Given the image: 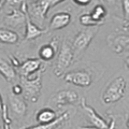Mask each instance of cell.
Segmentation results:
<instances>
[{
	"instance_id": "6da1fadb",
	"label": "cell",
	"mask_w": 129,
	"mask_h": 129,
	"mask_svg": "<svg viewBox=\"0 0 129 129\" xmlns=\"http://www.w3.org/2000/svg\"><path fill=\"white\" fill-rule=\"evenodd\" d=\"M99 28L98 27H91V28H85V29L79 31L75 35L73 39V42L71 44L72 53H73V58L74 60H79L84 52L87 50L88 45L92 41V39L95 38L97 35Z\"/></svg>"
},
{
	"instance_id": "7a4b0ae2",
	"label": "cell",
	"mask_w": 129,
	"mask_h": 129,
	"mask_svg": "<svg viewBox=\"0 0 129 129\" xmlns=\"http://www.w3.org/2000/svg\"><path fill=\"white\" fill-rule=\"evenodd\" d=\"M127 88V81L123 76L113 79L103 90L101 100L104 104H112L119 101L125 96Z\"/></svg>"
},
{
	"instance_id": "3957f363",
	"label": "cell",
	"mask_w": 129,
	"mask_h": 129,
	"mask_svg": "<svg viewBox=\"0 0 129 129\" xmlns=\"http://www.w3.org/2000/svg\"><path fill=\"white\" fill-rule=\"evenodd\" d=\"M61 1H57V0H40V1H31L29 5H27L28 14H29L30 18H32L35 22L38 24H42L45 21L46 14L48 10L53 6L57 5V3ZM31 19V21H32Z\"/></svg>"
},
{
	"instance_id": "277c9868",
	"label": "cell",
	"mask_w": 129,
	"mask_h": 129,
	"mask_svg": "<svg viewBox=\"0 0 129 129\" xmlns=\"http://www.w3.org/2000/svg\"><path fill=\"white\" fill-rule=\"evenodd\" d=\"M42 70L39 71V74L35 79H25L21 78L22 88L24 98L30 100L32 102H37L42 89Z\"/></svg>"
},
{
	"instance_id": "5b68a950",
	"label": "cell",
	"mask_w": 129,
	"mask_h": 129,
	"mask_svg": "<svg viewBox=\"0 0 129 129\" xmlns=\"http://www.w3.org/2000/svg\"><path fill=\"white\" fill-rule=\"evenodd\" d=\"M74 61L73 53H72L71 44L68 41H63L60 46L59 53L57 56V61L55 67V75L60 76L68 68L71 66V63Z\"/></svg>"
},
{
	"instance_id": "8992f818",
	"label": "cell",
	"mask_w": 129,
	"mask_h": 129,
	"mask_svg": "<svg viewBox=\"0 0 129 129\" xmlns=\"http://www.w3.org/2000/svg\"><path fill=\"white\" fill-rule=\"evenodd\" d=\"M81 107H82L85 115L88 117L89 122L91 123L92 127L95 129H114L115 128V122L114 118H112L111 123L107 122L106 119L100 114L96 112V110L92 107L88 106L86 103L85 98H82V101H81Z\"/></svg>"
},
{
	"instance_id": "52a82bcc",
	"label": "cell",
	"mask_w": 129,
	"mask_h": 129,
	"mask_svg": "<svg viewBox=\"0 0 129 129\" xmlns=\"http://www.w3.org/2000/svg\"><path fill=\"white\" fill-rule=\"evenodd\" d=\"M62 79L64 80V82L71 83L79 87H88L92 83L91 73L86 70L70 71L64 74L62 76Z\"/></svg>"
},
{
	"instance_id": "ba28073f",
	"label": "cell",
	"mask_w": 129,
	"mask_h": 129,
	"mask_svg": "<svg viewBox=\"0 0 129 129\" xmlns=\"http://www.w3.org/2000/svg\"><path fill=\"white\" fill-rule=\"evenodd\" d=\"M80 97L78 92L72 89H62L52 97L50 102L57 108H61L67 104H78Z\"/></svg>"
},
{
	"instance_id": "9c48e42d",
	"label": "cell",
	"mask_w": 129,
	"mask_h": 129,
	"mask_svg": "<svg viewBox=\"0 0 129 129\" xmlns=\"http://www.w3.org/2000/svg\"><path fill=\"white\" fill-rule=\"evenodd\" d=\"M22 11L24 12L25 15V26H26V31H25V39L26 40H35L36 38L42 36L43 34L47 32L46 29H42L40 28L37 24H35L31 21L29 14H28L27 10V5L25 1L22 2Z\"/></svg>"
},
{
	"instance_id": "30bf717a",
	"label": "cell",
	"mask_w": 129,
	"mask_h": 129,
	"mask_svg": "<svg viewBox=\"0 0 129 129\" xmlns=\"http://www.w3.org/2000/svg\"><path fill=\"white\" fill-rule=\"evenodd\" d=\"M71 19L72 16L69 12H63V11L57 12L51 18L50 24H48V30L54 31V30L62 29V28L67 27L71 23Z\"/></svg>"
},
{
	"instance_id": "8fae6325",
	"label": "cell",
	"mask_w": 129,
	"mask_h": 129,
	"mask_svg": "<svg viewBox=\"0 0 129 129\" xmlns=\"http://www.w3.org/2000/svg\"><path fill=\"white\" fill-rule=\"evenodd\" d=\"M42 61L39 58H29L25 60L22 66H19V74L21 78H25V79H29V76L31 74L36 73V72L40 71L42 67Z\"/></svg>"
},
{
	"instance_id": "7c38bea8",
	"label": "cell",
	"mask_w": 129,
	"mask_h": 129,
	"mask_svg": "<svg viewBox=\"0 0 129 129\" xmlns=\"http://www.w3.org/2000/svg\"><path fill=\"white\" fill-rule=\"evenodd\" d=\"M109 39V44L112 47V50L116 54H122L125 50L128 47V36L126 35H117V36H110Z\"/></svg>"
},
{
	"instance_id": "4fadbf2b",
	"label": "cell",
	"mask_w": 129,
	"mask_h": 129,
	"mask_svg": "<svg viewBox=\"0 0 129 129\" xmlns=\"http://www.w3.org/2000/svg\"><path fill=\"white\" fill-rule=\"evenodd\" d=\"M8 99H9V107L15 115L22 117V116L26 114L27 106L23 99H21L18 96H14L12 94H9Z\"/></svg>"
},
{
	"instance_id": "5bb4252c",
	"label": "cell",
	"mask_w": 129,
	"mask_h": 129,
	"mask_svg": "<svg viewBox=\"0 0 129 129\" xmlns=\"http://www.w3.org/2000/svg\"><path fill=\"white\" fill-rule=\"evenodd\" d=\"M57 42H58L57 38H53L50 44L42 45L41 48L39 50V57L42 60H45V61H51L52 59H54L58 47Z\"/></svg>"
},
{
	"instance_id": "9a60e30c",
	"label": "cell",
	"mask_w": 129,
	"mask_h": 129,
	"mask_svg": "<svg viewBox=\"0 0 129 129\" xmlns=\"http://www.w3.org/2000/svg\"><path fill=\"white\" fill-rule=\"evenodd\" d=\"M3 19H5L7 25L11 27H17L22 25L23 23H25V15H24V12L22 10L13 9L7 15H5Z\"/></svg>"
},
{
	"instance_id": "2e32d148",
	"label": "cell",
	"mask_w": 129,
	"mask_h": 129,
	"mask_svg": "<svg viewBox=\"0 0 129 129\" xmlns=\"http://www.w3.org/2000/svg\"><path fill=\"white\" fill-rule=\"evenodd\" d=\"M57 117L58 116L56 114V112L53 109H50V108L42 109L36 115V119H37V122L39 124H50L52 122H54Z\"/></svg>"
},
{
	"instance_id": "e0dca14e",
	"label": "cell",
	"mask_w": 129,
	"mask_h": 129,
	"mask_svg": "<svg viewBox=\"0 0 129 129\" xmlns=\"http://www.w3.org/2000/svg\"><path fill=\"white\" fill-rule=\"evenodd\" d=\"M68 118H69V113L64 112L60 116H58L54 122H52L50 124H39V125H37V126L26 127V128H23V129H56L58 126H60L63 122H66Z\"/></svg>"
},
{
	"instance_id": "ac0fdd59",
	"label": "cell",
	"mask_w": 129,
	"mask_h": 129,
	"mask_svg": "<svg viewBox=\"0 0 129 129\" xmlns=\"http://www.w3.org/2000/svg\"><path fill=\"white\" fill-rule=\"evenodd\" d=\"M0 74L5 78L8 82H12L16 78V72L12 64L7 62L6 60L0 58Z\"/></svg>"
},
{
	"instance_id": "d6986e66",
	"label": "cell",
	"mask_w": 129,
	"mask_h": 129,
	"mask_svg": "<svg viewBox=\"0 0 129 129\" xmlns=\"http://www.w3.org/2000/svg\"><path fill=\"white\" fill-rule=\"evenodd\" d=\"M19 40L17 32L13 30L6 29V28H0V42L8 43V44H15Z\"/></svg>"
},
{
	"instance_id": "ffe728a7",
	"label": "cell",
	"mask_w": 129,
	"mask_h": 129,
	"mask_svg": "<svg viewBox=\"0 0 129 129\" xmlns=\"http://www.w3.org/2000/svg\"><path fill=\"white\" fill-rule=\"evenodd\" d=\"M107 15H108V11L103 5H97L90 12V16L92 17V19L96 21L97 23L101 24V25L103 24V21L107 17Z\"/></svg>"
},
{
	"instance_id": "44dd1931",
	"label": "cell",
	"mask_w": 129,
	"mask_h": 129,
	"mask_svg": "<svg viewBox=\"0 0 129 129\" xmlns=\"http://www.w3.org/2000/svg\"><path fill=\"white\" fill-rule=\"evenodd\" d=\"M79 21L81 23V25L85 26L86 28H91V27H98L101 24L97 23L96 21L92 19V17L90 16V13H84L79 17Z\"/></svg>"
},
{
	"instance_id": "7402d4cb",
	"label": "cell",
	"mask_w": 129,
	"mask_h": 129,
	"mask_svg": "<svg viewBox=\"0 0 129 129\" xmlns=\"http://www.w3.org/2000/svg\"><path fill=\"white\" fill-rule=\"evenodd\" d=\"M1 113H2L1 116H2V119H3V129H11V127H10L11 118L9 117V115H8V109H7L5 103H3V106H2Z\"/></svg>"
},
{
	"instance_id": "603a6c76",
	"label": "cell",
	"mask_w": 129,
	"mask_h": 129,
	"mask_svg": "<svg viewBox=\"0 0 129 129\" xmlns=\"http://www.w3.org/2000/svg\"><path fill=\"white\" fill-rule=\"evenodd\" d=\"M123 12L124 15L126 16V22H128V17H129V1L128 0H123Z\"/></svg>"
},
{
	"instance_id": "cb8c5ba5",
	"label": "cell",
	"mask_w": 129,
	"mask_h": 129,
	"mask_svg": "<svg viewBox=\"0 0 129 129\" xmlns=\"http://www.w3.org/2000/svg\"><path fill=\"white\" fill-rule=\"evenodd\" d=\"M12 92H13L14 96H19V95H22L23 88H22V86H21V84H15V85H13V87H12Z\"/></svg>"
},
{
	"instance_id": "d4e9b609",
	"label": "cell",
	"mask_w": 129,
	"mask_h": 129,
	"mask_svg": "<svg viewBox=\"0 0 129 129\" xmlns=\"http://www.w3.org/2000/svg\"><path fill=\"white\" fill-rule=\"evenodd\" d=\"M73 2L75 5L78 6H81V7H85L87 5H89L90 3V0H73Z\"/></svg>"
},
{
	"instance_id": "484cf974",
	"label": "cell",
	"mask_w": 129,
	"mask_h": 129,
	"mask_svg": "<svg viewBox=\"0 0 129 129\" xmlns=\"http://www.w3.org/2000/svg\"><path fill=\"white\" fill-rule=\"evenodd\" d=\"M10 58H11L12 63H14V66H16V67H18V66H19V62H18V60L16 59V58H14V57H10Z\"/></svg>"
},
{
	"instance_id": "4316f807",
	"label": "cell",
	"mask_w": 129,
	"mask_h": 129,
	"mask_svg": "<svg viewBox=\"0 0 129 129\" xmlns=\"http://www.w3.org/2000/svg\"><path fill=\"white\" fill-rule=\"evenodd\" d=\"M0 129H3V119L1 114H0Z\"/></svg>"
},
{
	"instance_id": "83f0119b",
	"label": "cell",
	"mask_w": 129,
	"mask_h": 129,
	"mask_svg": "<svg viewBox=\"0 0 129 129\" xmlns=\"http://www.w3.org/2000/svg\"><path fill=\"white\" fill-rule=\"evenodd\" d=\"M2 106H3V101H2L1 95H0V113H1V110H2Z\"/></svg>"
}]
</instances>
